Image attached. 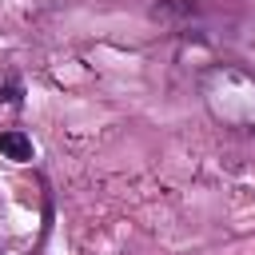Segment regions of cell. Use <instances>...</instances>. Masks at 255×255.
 <instances>
[{
  "label": "cell",
  "mask_w": 255,
  "mask_h": 255,
  "mask_svg": "<svg viewBox=\"0 0 255 255\" xmlns=\"http://www.w3.org/2000/svg\"><path fill=\"white\" fill-rule=\"evenodd\" d=\"M0 151H4L8 159L24 163V159H32V139H28L20 128H4V131H0Z\"/></svg>",
  "instance_id": "7a4b0ae2"
},
{
  "label": "cell",
  "mask_w": 255,
  "mask_h": 255,
  "mask_svg": "<svg viewBox=\"0 0 255 255\" xmlns=\"http://www.w3.org/2000/svg\"><path fill=\"white\" fill-rule=\"evenodd\" d=\"M203 104L227 128L255 131V76L239 68H211L203 76Z\"/></svg>",
  "instance_id": "6da1fadb"
},
{
  "label": "cell",
  "mask_w": 255,
  "mask_h": 255,
  "mask_svg": "<svg viewBox=\"0 0 255 255\" xmlns=\"http://www.w3.org/2000/svg\"><path fill=\"white\" fill-rule=\"evenodd\" d=\"M175 12H195V4L191 0H159L151 8V16H175Z\"/></svg>",
  "instance_id": "3957f363"
}]
</instances>
